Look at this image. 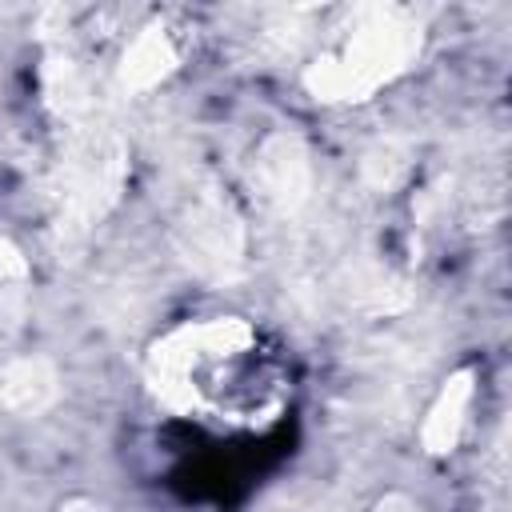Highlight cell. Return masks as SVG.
Returning <instances> with one entry per match:
<instances>
[{
	"mask_svg": "<svg viewBox=\"0 0 512 512\" xmlns=\"http://www.w3.org/2000/svg\"><path fill=\"white\" fill-rule=\"evenodd\" d=\"M172 376L164 392L180 404L184 416L220 420L228 432H264L284 408V372L272 352L260 348V336L236 324L200 328L196 340H184L168 352Z\"/></svg>",
	"mask_w": 512,
	"mask_h": 512,
	"instance_id": "cell-1",
	"label": "cell"
}]
</instances>
